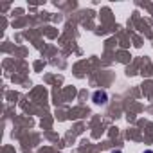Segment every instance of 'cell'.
<instances>
[{
	"instance_id": "obj_3",
	"label": "cell",
	"mask_w": 153,
	"mask_h": 153,
	"mask_svg": "<svg viewBox=\"0 0 153 153\" xmlns=\"http://www.w3.org/2000/svg\"><path fill=\"white\" fill-rule=\"evenodd\" d=\"M112 153H123V151H112Z\"/></svg>"
},
{
	"instance_id": "obj_2",
	"label": "cell",
	"mask_w": 153,
	"mask_h": 153,
	"mask_svg": "<svg viewBox=\"0 0 153 153\" xmlns=\"http://www.w3.org/2000/svg\"><path fill=\"white\" fill-rule=\"evenodd\" d=\"M144 153H153V151H151V149H148V151H144Z\"/></svg>"
},
{
	"instance_id": "obj_1",
	"label": "cell",
	"mask_w": 153,
	"mask_h": 153,
	"mask_svg": "<svg viewBox=\"0 0 153 153\" xmlns=\"http://www.w3.org/2000/svg\"><path fill=\"white\" fill-rule=\"evenodd\" d=\"M108 101V96H106V92H94V103H97V105H101V103H106Z\"/></svg>"
}]
</instances>
